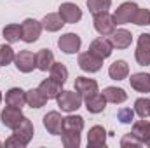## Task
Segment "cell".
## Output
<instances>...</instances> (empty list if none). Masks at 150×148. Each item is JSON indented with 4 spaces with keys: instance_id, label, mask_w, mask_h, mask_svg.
<instances>
[{
    "instance_id": "cell-14",
    "label": "cell",
    "mask_w": 150,
    "mask_h": 148,
    "mask_svg": "<svg viewBox=\"0 0 150 148\" xmlns=\"http://www.w3.org/2000/svg\"><path fill=\"white\" fill-rule=\"evenodd\" d=\"M12 131H14L12 134H14L25 147H26V145L32 141V138H33V124H32V120L26 118V117H25V118L21 120V124H19L18 127H14Z\"/></svg>"
},
{
    "instance_id": "cell-39",
    "label": "cell",
    "mask_w": 150,
    "mask_h": 148,
    "mask_svg": "<svg viewBox=\"0 0 150 148\" xmlns=\"http://www.w3.org/2000/svg\"><path fill=\"white\" fill-rule=\"evenodd\" d=\"M2 99H4V96H2V92H0V103H2Z\"/></svg>"
},
{
    "instance_id": "cell-6",
    "label": "cell",
    "mask_w": 150,
    "mask_h": 148,
    "mask_svg": "<svg viewBox=\"0 0 150 148\" xmlns=\"http://www.w3.org/2000/svg\"><path fill=\"white\" fill-rule=\"evenodd\" d=\"M14 63H16V68L23 73H30L37 68V59L32 51H19L14 58Z\"/></svg>"
},
{
    "instance_id": "cell-35",
    "label": "cell",
    "mask_w": 150,
    "mask_h": 148,
    "mask_svg": "<svg viewBox=\"0 0 150 148\" xmlns=\"http://www.w3.org/2000/svg\"><path fill=\"white\" fill-rule=\"evenodd\" d=\"M133 23L138 25V26H149L150 25V11L149 9H140L138 7V12H136Z\"/></svg>"
},
{
    "instance_id": "cell-12",
    "label": "cell",
    "mask_w": 150,
    "mask_h": 148,
    "mask_svg": "<svg viewBox=\"0 0 150 148\" xmlns=\"http://www.w3.org/2000/svg\"><path fill=\"white\" fill-rule=\"evenodd\" d=\"M112 42L108 40V38L105 37H98L94 38L93 42H91V45H89V51L94 54V56H98V58H101V59H107L110 54H112Z\"/></svg>"
},
{
    "instance_id": "cell-31",
    "label": "cell",
    "mask_w": 150,
    "mask_h": 148,
    "mask_svg": "<svg viewBox=\"0 0 150 148\" xmlns=\"http://www.w3.org/2000/svg\"><path fill=\"white\" fill-rule=\"evenodd\" d=\"M61 141L67 148H79L80 147V132L75 131H63L61 132Z\"/></svg>"
},
{
    "instance_id": "cell-16",
    "label": "cell",
    "mask_w": 150,
    "mask_h": 148,
    "mask_svg": "<svg viewBox=\"0 0 150 148\" xmlns=\"http://www.w3.org/2000/svg\"><path fill=\"white\" fill-rule=\"evenodd\" d=\"M5 103L14 108H23L26 105V92L21 87H12L5 94Z\"/></svg>"
},
{
    "instance_id": "cell-26",
    "label": "cell",
    "mask_w": 150,
    "mask_h": 148,
    "mask_svg": "<svg viewBox=\"0 0 150 148\" xmlns=\"http://www.w3.org/2000/svg\"><path fill=\"white\" fill-rule=\"evenodd\" d=\"M140 141H147L150 138V122L149 120H145V118H142V120H138V122H134L133 124V131H131Z\"/></svg>"
},
{
    "instance_id": "cell-9",
    "label": "cell",
    "mask_w": 150,
    "mask_h": 148,
    "mask_svg": "<svg viewBox=\"0 0 150 148\" xmlns=\"http://www.w3.org/2000/svg\"><path fill=\"white\" fill-rule=\"evenodd\" d=\"M58 12H59L61 19L65 21V25H67V23H68V25H75V23H79V21L82 19V11L79 9V5H75L72 2L61 4Z\"/></svg>"
},
{
    "instance_id": "cell-10",
    "label": "cell",
    "mask_w": 150,
    "mask_h": 148,
    "mask_svg": "<svg viewBox=\"0 0 150 148\" xmlns=\"http://www.w3.org/2000/svg\"><path fill=\"white\" fill-rule=\"evenodd\" d=\"M80 45H82V40H80V37L77 33H65L63 37H59V40H58V47L65 54H75V52H79Z\"/></svg>"
},
{
    "instance_id": "cell-20",
    "label": "cell",
    "mask_w": 150,
    "mask_h": 148,
    "mask_svg": "<svg viewBox=\"0 0 150 148\" xmlns=\"http://www.w3.org/2000/svg\"><path fill=\"white\" fill-rule=\"evenodd\" d=\"M129 84L138 92H150V73H134L131 75Z\"/></svg>"
},
{
    "instance_id": "cell-5",
    "label": "cell",
    "mask_w": 150,
    "mask_h": 148,
    "mask_svg": "<svg viewBox=\"0 0 150 148\" xmlns=\"http://www.w3.org/2000/svg\"><path fill=\"white\" fill-rule=\"evenodd\" d=\"M79 66H80V70H84L87 73H96V72L101 70L103 59L98 58V56H94L91 51H87V52L79 54Z\"/></svg>"
},
{
    "instance_id": "cell-7",
    "label": "cell",
    "mask_w": 150,
    "mask_h": 148,
    "mask_svg": "<svg viewBox=\"0 0 150 148\" xmlns=\"http://www.w3.org/2000/svg\"><path fill=\"white\" fill-rule=\"evenodd\" d=\"M21 30H23V38H21V40H25L26 44H33V42H37L38 37H40L42 23L37 21V19L28 18V19H25V21H23Z\"/></svg>"
},
{
    "instance_id": "cell-37",
    "label": "cell",
    "mask_w": 150,
    "mask_h": 148,
    "mask_svg": "<svg viewBox=\"0 0 150 148\" xmlns=\"http://www.w3.org/2000/svg\"><path fill=\"white\" fill-rule=\"evenodd\" d=\"M5 147H16V148H25V145H23V143H21V141H19V140H18V138H16V136H14V134H12V136H11V138H9V140H5Z\"/></svg>"
},
{
    "instance_id": "cell-23",
    "label": "cell",
    "mask_w": 150,
    "mask_h": 148,
    "mask_svg": "<svg viewBox=\"0 0 150 148\" xmlns=\"http://www.w3.org/2000/svg\"><path fill=\"white\" fill-rule=\"evenodd\" d=\"M108 75H110V78H113V80H124V78L129 75V66H127V63L122 61V59L113 61L112 65H110V68H108Z\"/></svg>"
},
{
    "instance_id": "cell-38",
    "label": "cell",
    "mask_w": 150,
    "mask_h": 148,
    "mask_svg": "<svg viewBox=\"0 0 150 148\" xmlns=\"http://www.w3.org/2000/svg\"><path fill=\"white\" fill-rule=\"evenodd\" d=\"M145 145H147V147L150 148V138H149V140H147V141H145Z\"/></svg>"
},
{
    "instance_id": "cell-11",
    "label": "cell",
    "mask_w": 150,
    "mask_h": 148,
    "mask_svg": "<svg viewBox=\"0 0 150 148\" xmlns=\"http://www.w3.org/2000/svg\"><path fill=\"white\" fill-rule=\"evenodd\" d=\"M44 127L47 129L49 134L61 136V132H63V117L59 115V111H49L44 117Z\"/></svg>"
},
{
    "instance_id": "cell-3",
    "label": "cell",
    "mask_w": 150,
    "mask_h": 148,
    "mask_svg": "<svg viewBox=\"0 0 150 148\" xmlns=\"http://www.w3.org/2000/svg\"><path fill=\"white\" fill-rule=\"evenodd\" d=\"M134 58L136 63L142 66H149L150 65V33H142L138 37V45L134 51Z\"/></svg>"
},
{
    "instance_id": "cell-18",
    "label": "cell",
    "mask_w": 150,
    "mask_h": 148,
    "mask_svg": "<svg viewBox=\"0 0 150 148\" xmlns=\"http://www.w3.org/2000/svg\"><path fill=\"white\" fill-rule=\"evenodd\" d=\"M110 42L115 49H127L133 42V35H131V32L120 28V30H115L110 35Z\"/></svg>"
},
{
    "instance_id": "cell-22",
    "label": "cell",
    "mask_w": 150,
    "mask_h": 148,
    "mask_svg": "<svg viewBox=\"0 0 150 148\" xmlns=\"http://www.w3.org/2000/svg\"><path fill=\"white\" fill-rule=\"evenodd\" d=\"M35 59H37V68L42 70V72H47L51 70L52 63H54V54L52 51L49 49H40L37 54H35Z\"/></svg>"
},
{
    "instance_id": "cell-1",
    "label": "cell",
    "mask_w": 150,
    "mask_h": 148,
    "mask_svg": "<svg viewBox=\"0 0 150 148\" xmlns=\"http://www.w3.org/2000/svg\"><path fill=\"white\" fill-rule=\"evenodd\" d=\"M82 99H84V98H82L80 92H77V91H61L59 96L56 98L58 106L63 111H67V113H72V111L79 110V108L82 106Z\"/></svg>"
},
{
    "instance_id": "cell-8",
    "label": "cell",
    "mask_w": 150,
    "mask_h": 148,
    "mask_svg": "<svg viewBox=\"0 0 150 148\" xmlns=\"http://www.w3.org/2000/svg\"><path fill=\"white\" fill-rule=\"evenodd\" d=\"M23 118H25V115H23L21 108H14V106H9V105H7V106L2 110V113H0L2 124H4L5 127H9V129L18 127Z\"/></svg>"
},
{
    "instance_id": "cell-33",
    "label": "cell",
    "mask_w": 150,
    "mask_h": 148,
    "mask_svg": "<svg viewBox=\"0 0 150 148\" xmlns=\"http://www.w3.org/2000/svg\"><path fill=\"white\" fill-rule=\"evenodd\" d=\"M14 58H16V54H14L12 47L2 44V45H0V66H7V65H11V63L14 61Z\"/></svg>"
},
{
    "instance_id": "cell-25",
    "label": "cell",
    "mask_w": 150,
    "mask_h": 148,
    "mask_svg": "<svg viewBox=\"0 0 150 148\" xmlns=\"http://www.w3.org/2000/svg\"><path fill=\"white\" fill-rule=\"evenodd\" d=\"M47 103V98L40 92V89H30L26 91V105L32 108H42Z\"/></svg>"
},
{
    "instance_id": "cell-30",
    "label": "cell",
    "mask_w": 150,
    "mask_h": 148,
    "mask_svg": "<svg viewBox=\"0 0 150 148\" xmlns=\"http://www.w3.org/2000/svg\"><path fill=\"white\" fill-rule=\"evenodd\" d=\"M87 9L93 16L96 14H101V12H108L110 5H112V0H87Z\"/></svg>"
},
{
    "instance_id": "cell-15",
    "label": "cell",
    "mask_w": 150,
    "mask_h": 148,
    "mask_svg": "<svg viewBox=\"0 0 150 148\" xmlns=\"http://www.w3.org/2000/svg\"><path fill=\"white\" fill-rule=\"evenodd\" d=\"M107 145V131L101 125H93L87 132V147L101 148Z\"/></svg>"
},
{
    "instance_id": "cell-17",
    "label": "cell",
    "mask_w": 150,
    "mask_h": 148,
    "mask_svg": "<svg viewBox=\"0 0 150 148\" xmlns=\"http://www.w3.org/2000/svg\"><path fill=\"white\" fill-rule=\"evenodd\" d=\"M38 89H40V92H42L47 99H56V98L59 96V92H61V84H58L56 80H52V78L49 77V78H44V80L40 82Z\"/></svg>"
},
{
    "instance_id": "cell-21",
    "label": "cell",
    "mask_w": 150,
    "mask_h": 148,
    "mask_svg": "<svg viewBox=\"0 0 150 148\" xmlns=\"http://www.w3.org/2000/svg\"><path fill=\"white\" fill-rule=\"evenodd\" d=\"M40 23H42V28L47 30V32H59V30L63 28V25H65V21L61 19L59 12H51V14H47Z\"/></svg>"
},
{
    "instance_id": "cell-40",
    "label": "cell",
    "mask_w": 150,
    "mask_h": 148,
    "mask_svg": "<svg viewBox=\"0 0 150 148\" xmlns=\"http://www.w3.org/2000/svg\"><path fill=\"white\" fill-rule=\"evenodd\" d=\"M0 147H2V143H0Z\"/></svg>"
},
{
    "instance_id": "cell-36",
    "label": "cell",
    "mask_w": 150,
    "mask_h": 148,
    "mask_svg": "<svg viewBox=\"0 0 150 148\" xmlns=\"http://www.w3.org/2000/svg\"><path fill=\"white\" fill-rule=\"evenodd\" d=\"M117 118L122 124H131L133 118H134V110H131V108H120L119 113H117Z\"/></svg>"
},
{
    "instance_id": "cell-32",
    "label": "cell",
    "mask_w": 150,
    "mask_h": 148,
    "mask_svg": "<svg viewBox=\"0 0 150 148\" xmlns=\"http://www.w3.org/2000/svg\"><path fill=\"white\" fill-rule=\"evenodd\" d=\"M134 113L142 118L150 117V99L149 98H138L134 101Z\"/></svg>"
},
{
    "instance_id": "cell-24",
    "label": "cell",
    "mask_w": 150,
    "mask_h": 148,
    "mask_svg": "<svg viewBox=\"0 0 150 148\" xmlns=\"http://www.w3.org/2000/svg\"><path fill=\"white\" fill-rule=\"evenodd\" d=\"M103 96L107 99V103H113V105H119V103H124L127 99V94L124 89L120 87H107L103 91Z\"/></svg>"
},
{
    "instance_id": "cell-2",
    "label": "cell",
    "mask_w": 150,
    "mask_h": 148,
    "mask_svg": "<svg viewBox=\"0 0 150 148\" xmlns=\"http://www.w3.org/2000/svg\"><path fill=\"white\" fill-rule=\"evenodd\" d=\"M138 12V5L134 2H124L117 7V11L113 12V21L115 25H127L134 21V16Z\"/></svg>"
},
{
    "instance_id": "cell-4",
    "label": "cell",
    "mask_w": 150,
    "mask_h": 148,
    "mask_svg": "<svg viewBox=\"0 0 150 148\" xmlns=\"http://www.w3.org/2000/svg\"><path fill=\"white\" fill-rule=\"evenodd\" d=\"M94 30L101 35V37H107V35H112L115 32V21H113V16H110L108 12H101V14H96L94 19Z\"/></svg>"
},
{
    "instance_id": "cell-28",
    "label": "cell",
    "mask_w": 150,
    "mask_h": 148,
    "mask_svg": "<svg viewBox=\"0 0 150 148\" xmlns=\"http://www.w3.org/2000/svg\"><path fill=\"white\" fill-rule=\"evenodd\" d=\"M84 129V118L80 115H68L63 118V131H75L80 132Z\"/></svg>"
},
{
    "instance_id": "cell-19",
    "label": "cell",
    "mask_w": 150,
    "mask_h": 148,
    "mask_svg": "<svg viewBox=\"0 0 150 148\" xmlns=\"http://www.w3.org/2000/svg\"><path fill=\"white\" fill-rule=\"evenodd\" d=\"M84 101H86V108H87L89 113H101L107 108V99L100 92H96L89 98H84Z\"/></svg>"
},
{
    "instance_id": "cell-27",
    "label": "cell",
    "mask_w": 150,
    "mask_h": 148,
    "mask_svg": "<svg viewBox=\"0 0 150 148\" xmlns=\"http://www.w3.org/2000/svg\"><path fill=\"white\" fill-rule=\"evenodd\" d=\"M49 77L63 85L67 82V78H68V70H67V66L63 63H52V66L49 70Z\"/></svg>"
},
{
    "instance_id": "cell-29",
    "label": "cell",
    "mask_w": 150,
    "mask_h": 148,
    "mask_svg": "<svg viewBox=\"0 0 150 148\" xmlns=\"http://www.w3.org/2000/svg\"><path fill=\"white\" fill-rule=\"evenodd\" d=\"M4 38L9 42V44H14V42H19L23 38V30H21V25H7L4 28Z\"/></svg>"
},
{
    "instance_id": "cell-34",
    "label": "cell",
    "mask_w": 150,
    "mask_h": 148,
    "mask_svg": "<svg viewBox=\"0 0 150 148\" xmlns=\"http://www.w3.org/2000/svg\"><path fill=\"white\" fill-rule=\"evenodd\" d=\"M142 145H143V141H140L133 132L124 134V138L120 140V147L122 148H140Z\"/></svg>"
},
{
    "instance_id": "cell-13",
    "label": "cell",
    "mask_w": 150,
    "mask_h": 148,
    "mask_svg": "<svg viewBox=\"0 0 150 148\" xmlns=\"http://www.w3.org/2000/svg\"><path fill=\"white\" fill-rule=\"evenodd\" d=\"M75 91L80 92L82 98H89L98 92V82L87 77H77L75 78Z\"/></svg>"
}]
</instances>
